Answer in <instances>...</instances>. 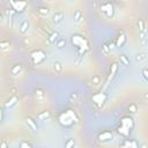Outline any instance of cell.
<instances>
[{"instance_id":"obj_1","label":"cell","mask_w":148,"mask_h":148,"mask_svg":"<svg viewBox=\"0 0 148 148\" xmlns=\"http://www.w3.org/2000/svg\"><path fill=\"white\" fill-rule=\"evenodd\" d=\"M59 123L65 127H71L78 123V117L73 110H66L59 116Z\"/></svg>"},{"instance_id":"obj_2","label":"cell","mask_w":148,"mask_h":148,"mask_svg":"<svg viewBox=\"0 0 148 148\" xmlns=\"http://www.w3.org/2000/svg\"><path fill=\"white\" fill-rule=\"evenodd\" d=\"M72 44L79 50L80 57L88 50V42L86 38H83L80 35H74L72 36Z\"/></svg>"},{"instance_id":"obj_3","label":"cell","mask_w":148,"mask_h":148,"mask_svg":"<svg viewBox=\"0 0 148 148\" xmlns=\"http://www.w3.org/2000/svg\"><path fill=\"white\" fill-rule=\"evenodd\" d=\"M133 126H134V123L131 117H123L120 120V126L118 127V132L122 135L127 137L130 132H131V130L133 128Z\"/></svg>"},{"instance_id":"obj_4","label":"cell","mask_w":148,"mask_h":148,"mask_svg":"<svg viewBox=\"0 0 148 148\" xmlns=\"http://www.w3.org/2000/svg\"><path fill=\"white\" fill-rule=\"evenodd\" d=\"M46 58V53L43 50H35L34 52L30 53V61L34 65H38L43 63Z\"/></svg>"},{"instance_id":"obj_5","label":"cell","mask_w":148,"mask_h":148,"mask_svg":"<svg viewBox=\"0 0 148 148\" xmlns=\"http://www.w3.org/2000/svg\"><path fill=\"white\" fill-rule=\"evenodd\" d=\"M101 11L104 13V15L106 17H112L114 16V13H115V7L114 5L111 4L110 1H106V3H102L101 6H100Z\"/></svg>"},{"instance_id":"obj_6","label":"cell","mask_w":148,"mask_h":148,"mask_svg":"<svg viewBox=\"0 0 148 148\" xmlns=\"http://www.w3.org/2000/svg\"><path fill=\"white\" fill-rule=\"evenodd\" d=\"M9 5L12 6V9L14 12H17V13H22L27 6H28V3L27 1H21V0H18V1H9Z\"/></svg>"},{"instance_id":"obj_7","label":"cell","mask_w":148,"mask_h":148,"mask_svg":"<svg viewBox=\"0 0 148 148\" xmlns=\"http://www.w3.org/2000/svg\"><path fill=\"white\" fill-rule=\"evenodd\" d=\"M29 27H30V23L28 20H22L21 23H20V27H18V30H20L21 34H27L28 30H29Z\"/></svg>"},{"instance_id":"obj_8","label":"cell","mask_w":148,"mask_h":148,"mask_svg":"<svg viewBox=\"0 0 148 148\" xmlns=\"http://www.w3.org/2000/svg\"><path fill=\"white\" fill-rule=\"evenodd\" d=\"M105 100H106V95L104 94V92H98V94L92 96V101H94L95 103H97V104H102Z\"/></svg>"},{"instance_id":"obj_9","label":"cell","mask_w":148,"mask_h":148,"mask_svg":"<svg viewBox=\"0 0 148 148\" xmlns=\"http://www.w3.org/2000/svg\"><path fill=\"white\" fill-rule=\"evenodd\" d=\"M64 16H65L64 12H61V11H57V12H56V13L53 14V16H52V21H53L54 23H59V22L63 21Z\"/></svg>"},{"instance_id":"obj_10","label":"cell","mask_w":148,"mask_h":148,"mask_svg":"<svg viewBox=\"0 0 148 148\" xmlns=\"http://www.w3.org/2000/svg\"><path fill=\"white\" fill-rule=\"evenodd\" d=\"M120 148H139V146L134 140H125Z\"/></svg>"},{"instance_id":"obj_11","label":"cell","mask_w":148,"mask_h":148,"mask_svg":"<svg viewBox=\"0 0 148 148\" xmlns=\"http://www.w3.org/2000/svg\"><path fill=\"white\" fill-rule=\"evenodd\" d=\"M112 138V132L111 131H103L100 135H98V140L100 141H108Z\"/></svg>"},{"instance_id":"obj_12","label":"cell","mask_w":148,"mask_h":148,"mask_svg":"<svg viewBox=\"0 0 148 148\" xmlns=\"http://www.w3.org/2000/svg\"><path fill=\"white\" fill-rule=\"evenodd\" d=\"M26 124H27V125L34 132H37V131H38V127H37L36 122H35L31 117H27V118H26Z\"/></svg>"},{"instance_id":"obj_13","label":"cell","mask_w":148,"mask_h":148,"mask_svg":"<svg viewBox=\"0 0 148 148\" xmlns=\"http://www.w3.org/2000/svg\"><path fill=\"white\" fill-rule=\"evenodd\" d=\"M116 46H118V48H122L125 43H126V36L124 35V34H120V35H118V37L116 38Z\"/></svg>"},{"instance_id":"obj_14","label":"cell","mask_w":148,"mask_h":148,"mask_svg":"<svg viewBox=\"0 0 148 148\" xmlns=\"http://www.w3.org/2000/svg\"><path fill=\"white\" fill-rule=\"evenodd\" d=\"M58 40H59V34H58L57 31H53V32L48 37V41H49L50 44H54Z\"/></svg>"},{"instance_id":"obj_15","label":"cell","mask_w":148,"mask_h":148,"mask_svg":"<svg viewBox=\"0 0 148 148\" xmlns=\"http://www.w3.org/2000/svg\"><path fill=\"white\" fill-rule=\"evenodd\" d=\"M21 71H22V65L21 64H15L11 68V73L14 74V75H16V74H18V73H21Z\"/></svg>"},{"instance_id":"obj_16","label":"cell","mask_w":148,"mask_h":148,"mask_svg":"<svg viewBox=\"0 0 148 148\" xmlns=\"http://www.w3.org/2000/svg\"><path fill=\"white\" fill-rule=\"evenodd\" d=\"M16 102H17V97H16L15 95H13V96L5 103V106H6V108H12L13 105L16 104Z\"/></svg>"},{"instance_id":"obj_17","label":"cell","mask_w":148,"mask_h":148,"mask_svg":"<svg viewBox=\"0 0 148 148\" xmlns=\"http://www.w3.org/2000/svg\"><path fill=\"white\" fill-rule=\"evenodd\" d=\"M82 18V12L80 9H77L73 14V20L74 22H80V20Z\"/></svg>"},{"instance_id":"obj_18","label":"cell","mask_w":148,"mask_h":148,"mask_svg":"<svg viewBox=\"0 0 148 148\" xmlns=\"http://www.w3.org/2000/svg\"><path fill=\"white\" fill-rule=\"evenodd\" d=\"M37 12H38V14L42 15V16H48L50 14V8L49 7H40L38 9H37Z\"/></svg>"},{"instance_id":"obj_19","label":"cell","mask_w":148,"mask_h":148,"mask_svg":"<svg viewBox=\"0 0 148 148\" xmlns=\"http://www.w3.org/2000/svg\"><path fill=\"white\" fill-rule=\"evenodd\" d=\"M66 46V41L64 38H59L57 42H56V48H57L58 50H61Z\"/></svg>"},{"instance_id":"obj_20","label":"cell","mask_w":148,"mask_h":148,"mask_svg":"<svg viewBox=\"0 0 148 148\" xmlns=\"http://www.w3.org/2000/svg\"><path fill=\"white\" fill-rule=\"evenodd\" d=\"M9 46H11L9 41H7V40L0 41V49L1 50H7V49H9Z\"/></svg>"},{"instance_id":"obj_21","label":"cell","mask_w":148,"mask_h":148,"mask_svg":"<svg viewBox=\"0 0 148 148\" xmlns=\"http://www.w3.org/2000/svg\"><path fill=\"white\" fill-rule=\"evenodd\" d=\"M146 53L145 52H139V53H137L135 54V61H138V63H141L142 60H145L146 59Z\"/></svg>"},{"instance_id":"obj_22","label":"cell","mask_w":148,"mask_h":148,"mask_svg":"<svg viewBox=\"0 0 148 148\" xmlns=\"http://www.w3.org/2000/svg\"><path fill=\"white\" fill-rule=\"evenodd\" d=\"M37 118H38L40 120H45V119L50 118V111H43L42 114H40L38 116H37Z\"/></svg>"},{"instance_id":"obj_23","label":"cell","mask_w":148,"mask_h":148,"mask_svg":"<svg viewBox=\"0 0 148 148\" xmlns=\"http://www.w3.org/2000/svg\"><path fill=\"white\" fill-rule=\"evenodd\" d=\"M119 60H120V63H122L123 65H125V66H128V65H130V59L127 58V56H125V54H120V56H119Z\"/></svg>"},{"instance_id":"obj_24","label":"cell","mask_w":148,"mask_h":148,"mask_svg":"<svg viewBox=\"0 0 148 148\" xmlns=\"http://www.w3.org/2000/svg\"><path fill=\"white\" fill-rule=\"evenodd\" d=\"M74 146H75V140H74V139L69 138V139L66 140V142H65V148H74Z\"/></svg>"},{"instance_id":"obj_25","label":"cell","mask_w":148,"mask_h":148,"mask_svg":"<svg viewBox=\"0 0 148 148\" xmlns=\"http://www.w3.org/2000/svg\"><path fill=\"white\" fill-rule=\"evenodd\" d=\"M35 96H36L37 100H43L45 95H44V91H43L42 89H36V91H35Z\"/></svg>"},{"instance_id":"obj_26","label":"cell","mask_w":148,"mask_h":148,"mask_svg":"<svg viewBox=\"0 0 148 148\" xmlns=\"http://www.w3.org/2000/svg\"><path fill=\"white\" fill-rule=\"evenodd\" d=\"M53 69L57 72V73H60V72L63 71V65H61V63L54 61V63H53Z\"/></svg>"},{"instance_id":"obj_27","label":"cell","mask_w":148,"mask_h":148,"mask_svg":"<svg viewBox=\"0 0 148 148\" xmlns=\"http://www.w3.org/2000/svg\"><path fill=\"white\" fill-rule=\"evenodd\" d=\"M138 27H139L140 32H146V30H145V21L143 20H139L138 21Z\"/></svg>"},{"instance_id":"obj_28","label":"cell","mask_w":148,"mask_h":148,"mask_svg":"<svg viewBox=\"0 0 148 148\" xmlns=\"http://www.w3.org/2000/svg\"><path fill=\"white\" fill-rule=\"evenodd\" d=\"M128 110H130V112H137L138 111V105L135 104V103H132V104H130V106H128Z\"/></svg>"},{"instance_id":"obj_29","label":"cell","mask_w":148,"mask_h":148,"mask_svg":"<svg viewBox=\"0 0 148 148\" xmlns=\"http://www.w3.org/2000/svg\"><path fill=\"white\" fill-rule=\"evenodd\" d=\"M117 69H118L117 64H112V68H111V72H110V78H112V77L115 75L116 72H117Z\"/></svg>"},{"instance_id":"obj_30","label":"cell","mask_w":148,"mask_h":148,"mask_svg":"<svg viewBox=\"0 0 148 148\" xmlns=\"http://www.w3.org/2000/svg\"><path fill=\"white\" fill-rule=\"evenodd\" d=\"M100 81H101V77L100 75H94L92 77V80H91V82H92V85H98L100 83Z\"/></svg>"},{"instance_id":"obj_31","label":"cell","mask_w":148,"mask_h":148,"mask_svg":"<svg viewBox=\"0 0 148 148\" xmlns=\"http://www.w3.org/2000/svg\"><path fill=\"white\" fill-rule=\"evenodd\" d=\"M20 148H32L31 147V145L28 142V141H21V143H20Z\"/></svg>"},{"instance_id":"obj_32","label":"cell","mask_w":148,"mask_h":148,"mask_svg":"<svg viewBox=\"0 0 148 148\" xmlns=\"http://www.w3.org/2000/svg\"><path fill=\"white\" fill-rule=\"evenodd\" d=\"M142 78L145 79V81L148 80V71H147V68H143V69H142Z\"/></svg>"},{"instance_id":"obj_33","label":"cell","mask_w":148,"mask_h":148,"mask_svg":"<svg viewBox=\"0 0 148 148\" xmlns=\"http://www.w3.org/2000/svg\"><path fill=\"white\" fill-rule=\"evenodd\" d=\"M103 51H104V53H108L109 52V50H110V48H109V45L108 44H103Z\"/></svg>"},{"instance_id":"obj_34","label":"cell","mask_w":148,"mask_h":148,"mask_svg":"<svg viewBox=\"0 0 148 148\" xmlns=\"http://www.w3.org/2000/svg\"><path fill=\"white\" fill-rule=\"evenodd\" d=\"M0 148H8V145L6 141H1V143H0Z\"/></svg>"},{"instance_id":"obj_35","label":"cell","mask_w":148,"mask_h":148,"mask_svg":"<svg viewBox=\"0 0 148 148\" xmlns=\"http://www.w3.org/2000/svg\"><path fill=\"white\" fill-rule=\"evenodd\" d=\"M3 118H4V114H3V109L0 108V123H1V120H3Z\"/></svg>"},{"instance_id":"obj_36","label":"cell","mask_w":148,"mask_h":148,"mask_svg":"<svg viewBox=\"0 0 148 148\" xmlns=\"http://www.w3.org/2000/svg\"><path fill=\"white\" fill-rule=\"evenodd\" d=\"M4 21V15H3V13L0 12V22H3Z\"/></svg>"},{"instance_id":"obj_37","label":"cell","mask_w":148,"mask_h":148,"mask_svg":"<svg viewBox=\"0 0 148 148\" xmlns=\"http://www.w3.org/2000/svg\"><path fill=\"white\" fill-rule=\"evenodd\" d=\"M71 97H72V98H77V94H72Z\"/></svg>"}]
</instances>
